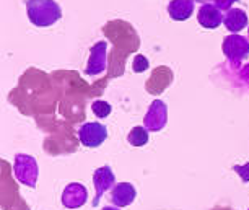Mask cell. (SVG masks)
Segmentation results:
<instances>
[{"label":"cell","mask_w":249,"mask_h":210,"mask_svg":"<svg viewBox=\"0 0 249 210\" xmlns=\"http://www.w3.org/2000/svg\"><path fill=\"white\" fill-rule=\"evenodd\" d=\"M150 130L147 127H142V125H137V127H134L132 130L129 132L127 135V142L130 143L132 147H143L148 143V135Z\"/></svg>","instance_id":"13"},{"label":"cell","mask_w":249,"mask_h":210,"mask_svg":"<svg viewBox=\"0 0 249 210\" xmlns=\"http://www.w3.org/2000/svg\"><path fill=\"white\" fill-rule=\"evenodd\" d=\"M88 200V191L83 184L72 183L64 189L62 192V205L65 209H78L85 205Z\"/></svg>","instance_id":"8"},{"label":"cell","mask_w":249,"mask_h":210,"mask_svg":"<svg viewBox=\"0 0 249 210\" xmlns=\"http://www.w3.org/2000/svg\"><path fill=\"white\" fill-rule=\"evenodd\" d=\"M233 171H236L239 176H241V179L244 183H249V163L246 165H236L233 166Z\"/></svg>","instance_id":"16"},{"label":"cell","mask_w":249,"mask_h":210,"mask_svg":"<svg viewBox=\"0 0 249 210\" xmlns=\"http://www.w3.org/2000/svg\"><path fill=\"white\" fill-rule=\"evenodd\" d=\"M223 54L233 65H239L249 57V41L239 35H230L223 39Z\"/></svg>","instance_id":"3"},{"label":"cell","mask_w":249,"mask_h":210,"mask_svg":"<svg viewBox=\"0 0 249 210\" xmlns=\"http://www.w3.org/2000/svg\"><path fill=\"white\" fill-rule=\"evenodd\" d=\"M194 12V0H171L168 3V15L175 21L189 20Z\"/></svg>","instance_id":"11"},{"label":"cell","mask_w":249,"mask_h":210,"mask_svg":"<svg viewBox=\"0 0 249 210\" xmlns=\"http://www.w3.org/2000/svg\"><path fill=\"white\" fill-rule=\"evenodd\" d=\"M106 65H107V43L106 41H100L90 51V57H88L85 73L88 77H96L105 72Z\"/></svg>","instance_id":"6"},{"label":"cell","mask_w":249,"mask_h":210,"mask_svg":"<svg viewBox=\"0 0 249 210\" xmlns=\"http://www.w3.org/2000/svg\"><path fill=\"white\" fill-rule=\"evenodd\" d=\"M137 197V191H135L134 184L130 183H121L116 184L111 191V200L114 207H127Z\"/></svg>","instance_id":"10"},{"label":"cell","mask_w":249,"mask_h":210,"mask_svg":"<svg viewBox=\"0 0 249 210\" xmlns=\"http://www.w3.org/2000/svg\"><path fill=\"white\" fill-rule=\"evenodd\" d=\"M225 28L231 33V35H238L243 28L248 26V15L241 8H230L223 17Z\"/></svg>","instance_id":"12"},{"label":"cell","mask_w":249,"mask_h":210,"mask_svg":"<svg viewBox=\"0 0 249 210\" xmlns=\"http://www.w3.org/2000/svg\"><path fill=\"white\" fill-rule=\"evenodd\" d=\"M248 210H249V209H248Z\"/></svg>","instance_id":"21"},{"label":"cell","mask_w":249,"mask_h":210,"mask_svg":"<svg viewBox=\"0 0 249 210\" xmlns=\"http://www.w3.org/2000/svg\"><path fill=\"white\" fill-rule=\"evenodd\" d=\"M13 175L21 184L35 188L37 176H39V168H37L36 160L26 153H18L13 161Z\"/></svg>","instance_id":"2"},{"label":"cell","mask_w":249,"mask_h":210,"mask_svg":"<svg viewBox=\"0 0 249 210\" xmlns=\"http://www.w3.org/2000/svg\"><path fill=\"white\" fill-rule=\"evenodd\" d=\"M197 21L205 30H215L223 23L222 10L213 3H204L199 8V13H197Z\"/></svg>","instance_id":"9"},{"label":"cell","mask_w":249,"mask_h":210,"mask_svg":"<svg viewBox=\"0 0 249 210\" xmlns=\"http://www.w3.org/2000/svg\"><path fill=\"white\" fill-rule=\"evenodd\" d=\"M78 139L87 148H96L107 139V129L101 122H85L78 129Z\"/></svg>","instance_id":"4"},{"label":"cell","mask_w":249,"mask_h":210,"mask_svg":"<svg viewBox=\"0 0 249 210\" xmlns=\"http://www.w3.org/2000/svg\"><path fill=\"white\" fill-rule=\"evenodd\" d=\"M116 183V176L114 173H112V170L109 166H101L98 168V170H95V173H93V186H95V199H93V205L100 204V199L103 197V194L106 192V191H109L112 186H114Z\"/></svg>","instance_id":"7"},{"label":"cell","mask_w":249,"mask_h":210,"mask_svg":"<svg viewBox=\"0 0 249 210\" xmlns=\"http://www.w3.org/2000/svg\"><path fill=\"white\" fill-rule=\"evenodd\" d=\"M194 2H205L207 3V2H210V0H194Z\"/></svg>","instance_id":"19"},{"label":"cell","mask_w":249,"mask_h":210,"mask_svg":"<svg viewBox=\"0 0 249 210\" xmlns=\"http://www.w3.org/2000/svg\"><path fill=\"white\" fill-rule=\"evenodd\" d=\"M103 210H121V209L119 207H112V205H106V207L103 209Z\"/></svg>","instance_id":"18"},{"label":"cell","mask_w":249,"mask_h":210,"mask_svg":"<svg viewBox=\"0 0 249 210\" xmlns=\"http://www.w3.org/2000/svg\"><path fill=\"white\" fill-rule=\"evenodd\" d=\"M26 15L35 26L46 28L62 18V10L55 0H26Z\"/></svg>","instance_id":"1"},{"label":"cell","mask_w":249,"mask_h":210,"mask_svg":"<svg viewBox=\"0 0 249 210\" xmlns=\"http://www.w3.org/2000/svg\"><path fill=\"white\" fill-rule=\"evenodd\" d=\"M168 122V106L161 100L152 101L150 108L143 118V127H147L150 132H158Z\"/></svg>","instance_id":"5"},{"label":"cell","mask_w":249,"mask_h":210,"mask_svg":"<svg viewBox=\"0 0 249 210\" xmlns=\"http://www.w3.org/2000/svg\"><path fill=\"white\" fill-rule=\"evenodd\" d=\"M248 38H249V28H248Z\"/></svg>","instance_id":"20"},{"label":"cell","mask_w":249,"mask_h":210,"mask_svg":"<svg viewBox=\"0 0 249 210\" xmlns=\"http://www.w3.org/2000/svg\"><path fill=\"white\" fill-rule=\"evenodd\" d=\"M238 2V0H215V5H217L220 10H230V8H233V3Z\"/></svg>","instance_id":"17"},{"label":"cell","mask_w":249,"mask_h":210,"mask_svg":"<svg viewBox=\"0 0 249 210\" xmlns=\"http://www.w3.org/2000/svg\"><path fill=\"white\" fill-rule=\"evenodd\" d=\"M91 111L96 118L103 119V118H107V116L112 113V106L105 100H96V101L91 103Z\"/></svg>","instance_id":"14"},{"label":"cell","mask_w":249,"mask_h":210,"mask_svg":"<svg viewBox=\"0 0 249 210\" xmlns=\"http://www.w3.org/2000/svg\"><path fill=\"white\" fill-rule=\"evenodd\" d=\"M148 67H150V62H148V59L145 57V55H142V54L135 55L134 60H132V70H134L135 73L147 72Z\"/></svg>","instance_id":"15"}]
</instances>
